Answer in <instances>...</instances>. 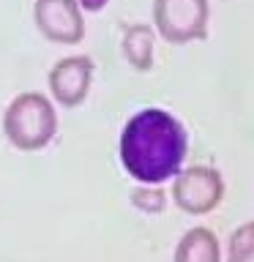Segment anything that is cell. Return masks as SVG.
Returning a JSON list of instances; mask_svg holds the SVG:
<instances>
[{
  "label": "cell",
  "mask_w": 254,
  "mask_h": 262,
  "mask_svg": "<svg viewBox=\"0 0 254 262\" xmlns=\"http://www.w3.org/2000/svg\"><path fill=\"white\" fill-rule=\"evenodd\" d=\"M188 134L172 112L145 106L126 120L120 131V164L137 183L161 186L183 169Z\"/></svg>",
  "instance_id": "1"
},
{
  "label": "cell",
  "mask_w": 254,
  "mask_h": 262,
  "mask_svg": "<svg viewBox=\"0 0 254 262\" xmlns=\"http://www.w3.org/2000/svg\"><path fill=\"white\" fill-rule=\"evenodd\" d=\"M3 134L16 150H41L57 134V112L44 93H19L3 112Z\"/></svg>",
  "instance_id": "2"
},
{
  "label": "cell",
  "mask_w": 254,
  "mask_h": 262,
  "mask_svg": "<svg viewBox=\"0 0 254 262\" xmlns=\"http://www.w3.org/2000/svg\"><path fill=\"white\" fill-rule=\"evenodd\" d=\"M208 0H153V28L167 44H188L208 36Z\"/></svg>",
  "instance_id": "3"
},
{
  "label": "cell",
  "mask_w": 254,
  "mask_h": 262,
  "mask_svg": "<svg viewBox=\"0 0 254 262\" xmlns=\"http://www.w3.org/2000/svg\"><path fill=\"white\" fill-rule=\"evenodd\" d=\"M172 200L183 213L192 216H205L216 210L224 200V178L213 167H186L172 180Z\"/></svg>",
  "instance_id": "4"
},
{
  "label": "cell",
  "mask_w": 254,
  "mask_h": 262,
  "mask_svg": "<svg viewBox=\"0 0 254 262\" xmlns=\"http://www.w3.org/2000/svg\"><path fill=\"white\" fill-rule=\"evenodd\" d=\"M33 22L52 44H79L85 38V16L77 0H36Z\"/></svg>",
  "instance_id": "5"
},
{
  "label": "cell",
  "mask_w": 254,
  "mask_h": 262,
  "mask_svg": "<svg viewBox=\"0 0 254 262\" xmlns=\"http://www.w3.org/2000/svg\"><path fill=\"white\" fill-rule=\"evenodd\" d=\"M49 90L52 98L66 110H74L88 98L90 82H93V60L88 55H69L57 60L49 71Z\"/></svg>",
  "instance_id": "6"
},
{
  "label": "cell",
  "mask_w": 254,
  "mask_h": 262,
  "mask_svg": "<svg viewBox=\"0 0 254 262\" xmlns=\"http://www.w3.org/2000/svg\"><path fill=\"white\" fill-rule=\"evenodd\" d=\"M172 262H221V246L216 232L208 227H194L178 241Z\"/></svg>",
  "instance_id": "7"
},
{
  "label": "cell",
  "mask_w": 254,
  "mask_h": 262,
  "mask_svg": "<svg viewBox=\"0 0 254 262\" xmlns=\"http://www.w3.org/2000/svg\"><path fill=\"white\" fill-rule=\"evenodd\" d=\"M123 57L131 69L137 71H151L153 69V47H156V30L151 25H131L123 33Z\"/></svg>",
  "instance_id": "8"
},
{
  "label": "cell",
  "mask_w": 254,
  "mask_h": 262,
  "mask_svg": "<svg viewBox=\"0 0 254 262\" xmlns=\"http://www.w3.org/2000/svg\"><path fill=\"white\" fill-rule=\"evenodd\" d=\"M227 262H254V221H246L229 235Z\"/></svg>",
  "instance_id": "9"
},
{
  "label": "cell",
  "mask_w": 254,
  "mask_h": 262,
  "mask_svg": "<svg viewBox=\"0 0 254 262\" xmlns=\"http://www.w3.org/2000/svg\"><path fill=\"white\" fill-rule=\"evenodd\" d=\"M131 205H134L137 210H142V213H161L164 208H167V196H164V191L159 186L139 183V188L131 191Z\"/></svg>",
  "instance_id": "10"
},
{
  "label": "cell",
  "mask_w": 254,
  "mask_h": 262,
  "mask_svg": "<svg viewBox=\"0 0 254 262\" xmlns=\"http://www.w3.org/2000/svg\"><path fill=\"white\" fill-rule=\"evenodd\" d=\"M77 3H79V8H85V11H101L110 0H77Z\"/></svg>",
  "instance_id": "11"
}]
</instances>
